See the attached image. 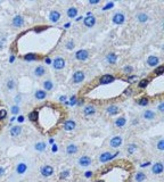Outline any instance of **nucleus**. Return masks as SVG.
I'll use <instances>...</instances> for the list:
<instances>
[{
  "label": "nucleus",
  "mask_w": 164,
  "mask_h": 182,
  "mask_svg": "<svg viewBox=\"0 0 164 182\" xmlns=\"http://www.w3.org/2000/svg\"><path fill=\"white\" fill-rule=\"evenodd\" d=\"M84 80V73L82 71H78L73 74V82L74 83H80Z\"/></svg>",
  "instance_id": "nucleus-1"
},
{
  "label": "nucleus",
  "mask_w": 164,
  "mask_h": 182,
  "mask_svg": "<svg viewBox=\"0 0 164 182\" xmlns=\"http://www.w3.org/2000/svg\"><path fill=\"white\" fill-rule=\"evenodd\" d=\"M53 66H54L55 70H62V68H64V66H65V60L63 58H60V57H58V58H56L54 60Z\"/></svg>",
  "instance_id": "nucleus-2"
},
{
  "label": "nucleus",
  "mask_w": 164,
  "mask_h": 182,
  "mask_svg": "<svg viewBox=\"0 0 164 182\" xmlns=\"http://www.w3.org/2000/svg\"><path fill=\"white\" fill-rule=\"evenodd\" d=\"M124 21H125V17L122 13H116L114 16H113V22H114L115 24H118V25L124 23Z\"/></svg>",
  "instance_id": "nucleus-3"
},
{
  "label": "nucleus",
  "mask_w": 164,
  "mask_h": 182,
  "mask_svg": "<svg viewBox=\"0 0 164 182\" xmlns=\"http://www.w3.org/2000/svg\"><path fill=\"white\" fill-rule=\"evenodd\" d=\"M116 155H118V153H116V154L113 155V156L111 155V153H104V154H101V155L99 156V161L101 163H106V162H108L109 159H112L113 157H115Z\"/></svg>",
  "instance_id": "nucleus-4"
},
{
  "label": "nucleus",
  "mask_w": 164,
  "mask_h": 182,
  "mask_svg": "<svg viewBox=\"0 0 164 182\" xmlns=\"http://www.w3.org/2000/svg\"><path fill=\"white\" fill-rule=\"evenodd\" d=\"M96 23V18L93 15H88L87 17L84 18V25L88 26V27H92Z\"/></svg>",
  "instance_id": "nucleus-5"
},
{
  "label": "nucleus",
  "mask_w": 164,
  "mask_h": 182,
  "mask_svg": "<svg viewBox=\"0 0 164 182\" xmlns=\"http://www.w3.org/2000/svg\"><path fill=\"white\" fill-rule=\"evenodd\" d=\"M88 57H89V54L87 50H79L75 54V58L78 60H85Z\"/></svg>",
  "instance_id": "nucleus-6"
},
{
  "label": "nucleus",
  "mask_w": 164,
  "mask_h": 182,
  "mask_svg": "<svg viewBox=\"0 0 164 182\" xmlns=\"http://www.w3.org/2000/svg\"><path fill=\"white\" fill-rule=\"evenodd\" d=\"M151 171H153L154 174H161V173L163 172V164H162V163H156V164H154L153 167H151Z\"/></svg>",
  "instance_id": "nucleus-7"
},
{
  "label": "nucleus",
  "mask_w": 164,
  "mask_h": 182,
  "mask_svg": "<svg viewBox=\"0 0 164 182\" xmlns=\"http://www.w3.org/2000/svg\"><path fill=\"white\" fill-rule=\"evenodd\" d=\"M41 173H42V175L43 176H50L54 173V169L51 167V166L46 165V166H43V167L41 169Z\"/></svg>",
  "instance_id": "nucleus-8"
},
{
  "label": "nucleus",
  "mask_w": 164,
  "mask_h": 182,
  "mask_svg": "<svg viewBox=\"0 0 164 182\" xmlns=\"http://www.w3.org/2000/svg\"><path fill=\"white\" fill-rule=\"evenodd\" d=\"M79 164L81 165V166H89V165L91 164V158H90V157H88V156L80 157Z\"/></svg>",
  "instance_id": "nucleus-9"
},
{
  "label": "nucleus",
  "mask_w": 164,
  "mask_h": 182,
  "mask_svg": "<svg viewBox=\"0 0 164 182\" xmlns=\"http://www.w3.org/2000/svg\"><path fill=\"white\" fill-rule=\"evenodd\" d=\"M13 24L15 27H21V26L24 24V20H23V17L20 16V15H17V16H15L13 20Z\"/></svg>",
  "instance_id": "nucleus-10"
},
{
  "label": "nucleus",
  "mask_w": 164,
  "mask_h": 182,
  "mask_svg": "<svg viewBox=\"0 0 164 182\" xmlns=\"http://www.w3.org/2000/svg\"><path fill=\"white\" fill-rule=\"evenodd\" d=\"M121 143H122V138L121 136H114L111 140V146L113 148H116L118 146H121Z\"/></svg>",
  "instance_id": "nucleus-11"
},
{
  "label": "nucleus",
  "mask_w": 164,
  "mask_h": 182,
  "mask_svg": "<svg viewBox=\"0 0 164 182\" xmlns=\"http://www.w3.org/2000/svg\"><path fill=\"white\" fill-rule=\"evenodd\" d=\"M49 18H50L51 22L56 23V22H58L59 18H60V14H59L57 10H53V12L50 13V15H49Z\"/></svg>",
  "instance_id": "nucleus-12"
},
{
  "label": "nucleus",
  "mask_w": 164,
  "mask_h": 182,
  "mask_svg": "<svg viewBox=\"0 0 164 182\" xmlns=\"http://www.w3.org/2000/svg\"><path fill=\"white\" fill-rule=\"evenodd\" d=\"M113 81H114V78L112 75H104L100 78V83H103V84H108Z\"/></svg>",
  "instance_id": "nucleus-13"
},
{
  "label": "nucleus",
  "mask_w": 164,
  "mask_h": 182,
  "mask_svg": "<svg viewBox=\"0 0 164 182\" xmlns=\"http://www.w3.org/2000/svg\"><path fill=\"white\" fill-rule=\"evenodd\" d=\"M26 170H27L26 164H24V163H20V164H17L16 172H17L18 174H23V173H25V171H26Z\"/></svg>",
  "instance_id": "nucleus-14"
},
{
  "label": "nucleus",
  "mask_w": 164,
  "mask_h": 182,
  "mask_svg": "<svg viewBox=\"0 0 164 182\" xmlns=\"http://www.w3.org/2000/svg\"><path fill=\"white\" fill-rule=\"evenodd\" d=\"M147 64L149 66H156L158 64V58L156 56H149L147 59Z\"/></svg>",
  "instance_id": "nucleus-15"
},
{
  "label": "nucleus",
  "mask_w": 164,
  "mask_h": 182,
  "mask_svg": "<svg viewBox=\"0 0 164 182\" xmlns=\"http://www.w3.org/2000/svg\"><path fill=\"white\" fill-rule=\"evenodd\" d=\"M143 116H144V118H146V120H154L155 116H156V114H155L153 111H146Z\"/></svg>",
  "instance_id": "nucleus-16"
},
{
  "label": "nucleus",
  "mask_w": 164,
  "mask_h": 182,
  "mask_svg": "<svg viewBox=\"0 0 164 182\" xmlns=\"http://www.w3.org/2000/svg\"><path fill=\"white\" fill-rule=\"evenodd\" d=\"M76 14H78V9H76V8H74V7L68 8V10H67V16H68L70 18H74V17L76 16Z\"/></svg>",
  "instance_id": "nucleus-17"
},
{
  "label": "nucleus",
  "mask_w": 164,
  "mask_h": 182,
  "mask_svg": "<svg viewBox=\"0 0 164 182\" xmlns=\"http://www.w3.org/2000/svg\"><path fill=\"white\" fill-rule=\"evenodd\" d=\"M116 59H118V56H116L115 54H108V55L106 56V60H107L109 64H114V63L116 62Z\"/></svg>",
  "instance_id": "nucleus-18"
},
{
  "label": "nucleus",
  "mask_w": 164,
  "mask_h": 182,
  "mask_svg": "<svg viewBox=\"0 0 164 182\" xmlns=\"http://www.w3.org/2000/svg\"><path fill=\"white\" fill-rule=\"evenodd\" d=\"M45 73H46V70H45L43 66H38V67L34 70V74H35L37 76H42Z\"/></svg>",
  "instance_id": "nucleus-19"
},
{
  "label": "nucleus",
  "mask_w": 164,
  "mask_h": 182,
  "mask_svg": "<svg viewBox=\"0 0 164 182\" xmlns=\"http://www.w3.org/2000/svg\"><path fill=\"white\" fill-rule=\"evenodd\" d=\"M21 131H22V128H21V126H13V128L10 129V134L13 136H18V134L21 133Z\"/></svg>",
  "instance_id": "nucleus-20"
},
{
  "label": "nucleus",
  "mask_w": 164,
  "mask_h": 182,
  "mask_svg": "<svg viewBox=\"0 0 164 182\" xmlns=\"http://www.w3.org/2000/svg\"><path fill=\"white\" fill-rule=\"evenodd\" d=\"M75 128V123L73 121H67L65 124H64V129L66 131H71V130H74Z\"/></svg>",
  "instance_id": "nucleus-21"
},
{
  "label": "nucleus",
  "mask_w": 164,
  "mask_h": 182,
  "mask_svg": "<svg viewBox=\"0 0 164 182\" xmlns=\"http://www.w3.org/2000/svg\"><path fill=\"white\" fill-rule=\"evenodd\" d=\"M66 151H67V154L73 155V154H75V153L78 151V148H76V146H75V145H68V146H67V148H66Z\"/></svg>",
  "instance_id": "nucleus-22"
},
{
  "label": "nucleus",
  "mask_w": 164,
  "mask_h": 182,
  "mask_svg": "<svg viewBox=\"0 0 164 182\" xmlns=\"http://www.w3.org/2000/svg\"><path fill=\"white\" fill-rule=\"evenodd\" d=\"M47 96L46 91L45 90H38L37 92H35V98L37 99H39V100H42V99H45Z\"/></svg>",
  "instance_id": "nucleus-23"
},
{
  "label": "nucleus",
  "mask_w": 164,
  "mask_h": 182,
  "mask_svg": "<svg viewBox=\"0 0 164 182\" xmlns=\"http://www.w3.org/2000/svg\"><path fill=\"white\" fill-rule=\"evenodd\" d=\"M107 113H108L109 115H115V114L118 113V108L116 106H109V107L107 108Z\"/></svg>",
  "instance_id": "nucleus-24"
},
{
  "label": "nucleus",
  "mask_w": 164,
  "mask_h": 182,
  "mask_svg": "<svg viewBox=\"0 0 164 182\" xmlns=\"http://www.w3.org/2000/svg\"><path fill=\"white\" fill-rule=\"evenodd\" d=\"M95 113V107L93 106H87L84 108V114L87 116H89V115H92Z\"/></svg>",
  "instance_id": "nucleus-25"
},
{
  "label": "nucleus",
  "mask_w": 164,
  "mask_h": 182,
  "mask_svg": "<svg viewBox=\"0 0 164 182\" xmlns=\"http://www.w3.org/2000/svg\"><path fill=\"white\" fill-rule=\"evenodd\" d=\"M125 124V118L124 117H118V120L115 121V125L118 126V128H122V126H124Z\"/></svg>",
  "instance_id": "nucleus-26"
},
{
  "label": "nucleus",
  "mask_w": 164,
  "mask_h": 182,
  "mask_svg": "<svg viewBox=\"0 0 164 182\" xmlns=\"http://www.w3.org/2000/svg\"><path fill=\"white\" fill-rule=\"evenodd\" d=\"M146 179V174L143 173V172H137V174H136V180L137 182H143Z\"/></svg>",
  "instance_id": "nucleus-27"
},
{
  "label": "nucleus",
  "mask_w": 164,
  "mask_h": 182,
  "mask_svg": "<svg viewBox=\"0 0 164 182\" xmlns=\"http://www.w3.org/2000/svg\"><path fill=\"white\" fill-rule=\"evenodd\" d=\"M137 18H138V21H139L140 23H145V22H147V20H148V16H147L146 14L141 13V14H138Z\"/></svg>",
  "instance_id": "nucleus-28"
},
{
  "label": "nucleus",
  "mask_w": 164,
  "mask_h": 182,
  "mask_svg": "<svg viewBox=\"0 0 164 182\" xmlns=\"http://www.w3.org/2000/svg\"><path fill=\"white\" fill-rule=\"evenodd\" d=\"M46 143L45 142H38L35 145V149L38 150V151H43V150L46 149Z\"/></svg>",
  "instance_id": "nucleus-29"
},
{
  "label": "nucleus",
  "mask_w": 164,
  "mask_h": 182,
  "mask_svg": "<svg viewBox=\"0 0 164 182\" xmlns=\"http://www.w3.org/2000/svg\"><path fill=\"white\" fill-rule=\"evenodd\" d=\"M43 87H45V89H46V90H51V89H53V82H51V81H49V80H48V81H45V82H43Z\"/></svg>",
  "instance_id": "nucleus-30"
},
{
  "label": "nucleus",
  "mask_w": 164,
  "mask_h": 182,
  "mask_svg": "<svg viewBox=\"0 0 164 182\" xmlns=\"http://www.w3.org/2000/svg\"><path fill=\"white\" fill-rule=\"evenodd\" d=\"M29 118L31 120V121H37V118H38V113L37 111L32 112V113H30V115H29Z\"/></svg>",
  "instance_id": "nucleus-31"
},
{
  "label": "nucleus",
  "mask_w": 164,
  "mask_h": 182,
  "mask_svg": "<svg viewBox=\"0 0 164 182\" xmlns=\"http://www.w3.org/2000/svg\"><path fill=\"white\" fill-rule=\"evenodd\" d=\"M138 104L140 106H147L148 105V99L147 98H141V99L138 100Z\"/></svg>",
  "instance_id": "nucleus-32"
},
{
  "label": "nucleus",
  "mask_w": 164,
  "mask_h": 182,
  "mask_svg": "<svg viewBox=\"0 0 164 182\" xmlns=\"http://www.w3.org/2000/svg\"><path fill=\"white\" fill-rule=\"evenodd\" d=\"M24 58L26 59V60H34V59H37V55H33V54H29L26 56H24Z\"/></svg>",
  "instance_id": "nucleus-33"
},
{
  "label": "nucleus",
  "mask_w": 164,
  "mask_h": 182,
  "mask_svg": "<svg viewBox=\"0 0 164 182\" xmlns=\"http://www.w3.org/2000/svg\"><path fill=\"white\" fill-rule=\"evenodd\" d=\"M136 149H137V146H136V145H130V146L128 147V153H129V154H132Z\"/></svg>",
  "instance_id": "nucleus-34"
},
{
  "label": "nucleus",
  "mask_w": 164,
  "mask_h": 182,
  "mask_svg": "<svg viewBox=\"0 0 164 182\" xmlns=\"http://www.w3.org/2000/svg\"><path fill=\"white\" fill-rule=\"evenodd\" d=\"M147 84H148V80H141L139 83V88H145Z\"/></svg>",
  "instance_id": "nucleus-35"
},
{
  "label": "nucleus",
  "mask_w": 164,
  "mask_h": 182,
  "mask_svg": "<svg viewBox=\"0 0 164 182\" xmlns=\"http://www.w3.org/2000/svg\"><path fill=\"white\" fill-rule=\"evenodd\" d=\"M157 148L160 150H163L164 149V141H163V140H160V142H158V145H157Z\"/></svg>",
  "instance_id": "nucleus-36"
},
{
  "label": "nucleus",
  "mask_w": 164,
  "mask_h": 182,
  "mask_svg": "<svg viewBox=\"0 0 164 182\" xmlns=\"http://www.w3.org/2000/svg\"><path fill=\"white\" fill-rule=\"evenodd\" d=\"M7 115V112L5 109H0V118H5Z\"/></svg>",
  "instance_id": "nucleus-37"
},
{
  "label": "nucleus",
  "mask_w": 164,
  "mask_h": 182,
  "mask_svg": "<svg viewBox=\"0 0 164 182\" xmlns=\"http://www.w3.org/2000/svg\"><path fill=\"white\" fill-rule=\"evenodd\" d=\"M113 6H114V4H113V2H108V4H107V5H106V6L104 7V8H103V10H107V9L112 8Z\"/></svg>",
  "instance_id": "nucleus-38"
},
{
  "label": "nucleus",
  "mask_w": 164,
  "mask_h": 182,
  "mask_svg": "<svg viewBox=\"0 0 164 182\" xmlns=\"http://www.w3.org/2000/svg\"><path fill=\"white\" fill-rule=\"evenodd\" d=\"M7 88H8V89H10V90H12V89H14V82L12 81V80H10V81H8V83H7Z\"/></svg>",
  "instance_id": "nucleus-39"
},
{
  "label": "nucleus",
  "mask_w": 164,
  "mask_h": 182,
  "mask_svg": "<svg viewBox=\"0 0 164 182\" xmlns=\"http://www.w3.org/2000/svg\"><path fill=\"white\" fill-rule=\"evenodd\" d=\"M20 112V108H18V106H14L13 108H12V113L13 114H17Z\"/></svg>",
  "instance_id": "nucleus-40"
},
{
  "label": "nucleus",
  "mask_w": 164,
  "mask_h": 182,
  "mask_svg": "<svg viewBox=\"0 0 164 182\" xmlns=\"http://www.w3.org/2000/svg\"><path fill=\"white\" fill-rule=\"evenodd\" d=\"M68 171H65V172H62V174H60V179H64V178H66V176L68 175Z\"/></svg>",
  "instance_id": "nucleus-41"
},
{
  "label": "nucleus",
  "mask_w": 164,
  "mask_h": 182,
  "mask_svg": "<svg viewBox=\"0 0 164 182\" xmlns=\"http://www.w3.org/2000/svg\"><path fill=\"white\" fill-rule=\"evenodd\" d=\"M162 72H163V66H160L157 70L155 71V73H156V74H162Z\"/></svg>",
  "instance_id": "nucleus-42"
},
{
  "label": "nucleus",
  "mask_w": 164,
  "mask_h": 182,
  "mask_svg": "<svg viewBox=\"0 0 164 182\" xmlns=\"http://www.w3.org/2000/svg\"><path fill=\"white\" fill-rule=\"evenodd\" d=\"M124 72H125V73H131V72H132V67H130V66H126V67H124Z\"/></svg>",
  "instance_id": "nucleus-43"
},
{
  "label": "nucleus",
  "mask_w": 164,
  "mask_h": 182,
  "mask_svg": "<svg viewBox=\"0 0 164 182\" xmlns=\"http://www.w3.org/2000/svg\"><path fill=\"white\" fill-rule=\"evenodd\" d=\"M75 104H76V97L73 96V97H71V105H75Z\"/></svg>",
  "instance_id": "nucleus-44"
},
{
  "label": "nucleus",
  "mask_w": 164,
  "mask_h": 182,
  "mask_svg": "<svg viewBox=\"0 0 164 182\" xmlns=\"http://www.w3.org/2000/svg\"><path fill=\"white\" fill-rule=\"evenodd\" d=\"M72 48H74V43H73L72 41H70L67 43V49H72Z\"/></svg>",
  "instance_id": "nucleus-45"
},
{
  "label": "nucleus",
  "mask_w": 164,
  "mask_h": 182,
  "mask_svg": "<svg viewBox=\"0 0 164 182\" xmlns=\"http://www.w3.org/2000/svg\"><path fill=\"white\" fill-rule=\"evenodd\" d=\"M158 109H160V112H163L164 111V104L162 103V104H160V106H158Z\"/></svg>",
  "instance_id": "nucleus-46"
},
{
  "label": "nucleus",
  "mask_w": 164,
  "mask_h": 182,
  "mask_svg": "<svg viewBox=\"0 0 164 182\" xmlns=\"http://www.w3.org/2000/svg\"><path fill=\"white\" fill-rule=\"evenodd\" d=\"M92 175V172H90V171H88V172H85V176L87 178H90V176Z\"/></svg>",
  "instance_id": "nucleus-47"
},
{
  "label": "nucleus",
  "mask_w": 164,
  "mask_h": 182,
  "mask_svg": "<svg viewBox=\"0 0 164 182\" xmlns=\"http://www.w3.org/2000/svg\"><path fill=\"white\" fill-rule=\"evenodd\" d=\"M4 172H5V170L2 169V167H0V176L4 175Z\"/></svg>",
  "instance_id": "nucleus-48"
},
{
  "label": "nucleus",
  "mask_w": 164,
  "mask_h": 182,
  "mask_svg": "<svg viewBox=\"0 0 164 182\" xmlns=\"http://www.w3.org/2000/svg\"><path fill=\"white\" fill-rule=\"evenodd\" d=\"M15 101H16V103H20V101H21V97H20V96L15 98Z\"/></svg>",
  "instance_id": "nucleus-49"
},
{
  "label": "nucleus",
  "mask_w": 164,
  "mask_h": 182,
  "mask_svg": "<svg viewBox=\"0 0 164 182\" xmlns=\"http://www.w3.org/2000/svg\"><path fill=\"white\" fill-rule=\"evenodd\" d=\"M17 120H18V122H23V121H24V117H23V116H20L18 118H17Z\"/></svg>",
  "instance_id": "nucleus-50"
},
{
  "label": "nucleus",
  "mask_w": 164,
  "mask_h": 182,
  "mask_svg": "<svg viewBox=\"0 0 164 182\" xmlns=\"http://www.w3.org/2000/svg\"><path fill=\"white\" fill-rule=\"evenodd\" d=\"M59 100H62V101H64V100H66V97H65V96H62V97L59 98Z\"/></svg>",
  "instance_id": "nucleus-51"
},
{
  "label": "nucleus",
  "mask_w": 164,
  "mask_h": 182,
  "mask_svg": "<svg viewBox=\"0 0 164 182\" xmlns=\"http://www.w3.org/2000/svg\"><path fill=\"white\" fill-rule=\"evenodd\" d=\"M53 151H57V146H56V145L53 146Z\"/></svg>",
  "instance_id": "nucleus-52"
},
{
  "label": "nucleus",
  "mask_w": 164,
  "mask_h": 182,
  "mask_svg": "<svg viewBox=\"0 0 164 182\" xmlns=\"http://www.w3.org/2000/svg\"><path fill=\"white\" fill-rule=\"evenodd\" d=\"M99 1L98 0H95V1H90V4H93V5H96V4H98Z\"/></svg>",
  "instance_id": "nucleus-53"
},
{
  "label": "nucleus",
  "mask_w": 164,
  "mask_h": 182,
  "mask_svg": "<svg viewBox=\"0 0 164 182\" xmlns=\"http://www.w3.org/2000/svg\"><path fill=\"white\" fill-rule=\"evenodd\" d=\"M97 182H104V181H97Z\"/></svg>",
  "instance_id": "nucleus-54"
}]
</instances>
